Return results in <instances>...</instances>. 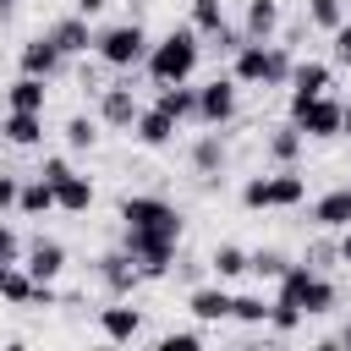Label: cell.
I'll return each mask as SVG.
<instances>
[{
  "mask_svg": "<svg viewBox=\"0 0 351 351\" xmlns=\"http://www.w3.org/2000/svg\"><path fill=\"white\" fill-rule=\"evenodd\" d=\"M302 263H313V269H324V274H329V269L340 263V241H329V236L307 241V258H302Z\"/></svg>",
  "mask_w": 351,
  "mask_h": 351,
  "instance_id": "e575fe53",
  "label": "cell"
},
{
  "mask_svg": "<svg viewBox=\"0 0 351 351\" xmlns=\"http://www.w3.org/2000/svg\"><path fill=\"white\" fill-rule=\"evenodd\" d=\"M340 99H329V93H291V121L307 132V137H340Z\"/></svg>",
  "mask_w": 351,
  "mask_h": 351,
  "instance_id": "8992f818",
  "label": "cell"
},
{
  "mask_svg": "<svg viewBox=\"0 0 351 351\" xmlns=\"http://www.w3.org/2000/svg\"><path fill=\"white\" fill-rule=\"evenodd\" d=\"M0 132H5V143H16V148L44 143V110H5Z\"/></svg>",
  "mask_w": 351,
  "mask_h": 351,
  "instance_id": "9a60e30c",
  "label": "cell"
},
{
  "mask_svg": "<svg viewBox=\"0 0 351 351\" xmlns=\"http://www.w3.org/2000/svg\"><path fill=\"white\" fill-rule=\"evenodd\" d=\"M148 27L143 22H115V27H104L99 38H93V55L104 60V66H115V71H132V66H143L148 60Z\"/></svg>",
  "mask_w": 351,
  "mask_h": 351,
  "instance_id": "277c9868",
  "label": "cell"
},
{
  "mask_svg": "<svg viewBox=\"0 0 351 351\" xmlns=\"http://www.w3.org/2000/svg\"><path fill=\"white\" fill-rule=\"evenodd\" d=\"M208 269H214V280H241V274H247V252H241L236 241H219V247L208 252Z\"/></svg>",
  "mask_w": 351,
  "mask_h": 351,
  "instance_id": "83f0119b",
  "label": "cell"
},
{
  "mask_svg": "<svg viewBox=\"0 0 351 351\" xmlns=\"http://www.w3.org/2000/svg\"><path fill=\"white\" fill-rule=\"evenodd\" d=\"M186 307H192L197 324H225V318H230V291H225V280H219V285H197V291L186 296Z\"/></svg>",
  "mask_w": 351,
  "mask_h": 351,
  "instance_id": "5bb4252c",
  "label": "cell"
},
{
  "mask_svg": "<svg viewBox=\"0 0 351 351\" xmlns=\"http://www.w3.org/2000/svg\"><path fill=\"white\" fill-rule=\"evenodd\" d=\"M121 230H148V236H170V241H181L186 219H181L176 203L148 197V192H132V197H121Z\"/></svg>",
  "mask_w": 351,
  "mask_h": 351,
  "instance_id": "3957f363",
  "label": "cell"
},
{
  "mask_svg": "<svg viewBox=\"0 0 351 351\" xmlns=\"http://www.w3.org/2000/svg\"><path fill=\"white\" fill-rule=\"evenodd\" d=\"M236 88H241L236 77H208V82L197 88V121H203V126H230V121H236V104H241Z\"/></svg>",
  "mask_w": 351,
  "mask_h": 351,
  "instance_id": "52a82bcc",
  "label": "cell"
},
{
  "mask_svg": "<svg viewBox=\"0 0 351 351\" xmlns=\"http://www.w3.org/2000/svg\"><path fill=\"white\" fill-rule=\"evenodd\" d=\"M241 44H247V27H230V22H225V27L208 38V49H214V55H236Z\"/></svg>",
  "mask_w": 351,
  "mask_h": 351,
  "instance_id": "8d00e7d4",
  "label": "cell"
},
{
  "mask_svg": "<svg viewBox=\"0 0 351 351\" xmlns=\"http://www.w3.org/2000/svg\"><path fill=\"white\" fill-rule=\"evenodd\" d=\"M291 269V258L280 252V247H258V252H247V274H258V280H280Z\"/></svg>",
  "mask_w": 351,
  "mask_h": 351,
  "instance_id": "f1b7e54d",
  "label": "cell"
},
{
  "mask_svg": "<svg viewBox=\"0 0 351 351\" xmlns=\"http://www.w3.org/2000/svg\"><path fill=\"white\" fill-rule=\"evenodd\" d=\"M16 208H22V214H49V208H60V203H55V186H49L44 176H33V181H22Z\"/></svg>",
  "mask_w": 351,
  "mask_h": 351,
  "instance_id": "4316f807",
  "label": "cell"
},
{
  "mask_svg": "<svg viewBox=\"0 0 351 351\" xmlns=\"http://www.w3.org/2000/svg\"><path fill=\"white\" fill-rule=\"evenodd\" d=\"M0 22H11V0H0Z\"/></svg>",
  "mask_w": 351,
  "mask_h": 351,
  "instance_id": "bcb514c9",
  "label": "cell"
},
{
  "mask_svg": "<svg viewBox=\"0 0 351 351\" xmlns=\"http://www.w3.org/2000/svg\"><path fill=\"white\" fill-rule=\"evenodd\" d=\"M176 132H181V121L165 115L159 104H154V110H137V121H132V137H137L143 148H165V143H176Z\"/></svg>",
  "mask_w": 351,
  "mask_h": 351,
  "instance_id": "7c38bea8",
  "label": "cell"
},
{
  "mask_svg": "<svg viewBox=\"0 0 351 351\" xmlns=\"http://www.w3.org/2000/svg\"><path fill=\"white\" fill-rule=\"evenodd\" d=\"M0 143H5V132H0Z\"/></svg>",
  "mask_w": 351,
  "mask_h": 351,
  "instance_id": "c3c4849f",
  "label": "cell"
},
{
  "mask_svg": "<svg viewBox=\"0 0 351 351\" xmlns=\"http://www.w3.org/2000/svg\"><path fill=\"white\" fill-rule=\"evenodd\" d=\"M291 49L285 44H269V66H263V88H291Z\"/></svg>",
  "mask_w": 351,
  "mask_h": 351,
  "instance_id": "f546056e",
  "label": "cell"
},
{
  "mask_svg": "<svg viewBox=\"0 0 351 351\" xmlns=\"http://www.w3.org/2000/svg\"><path fill=\"white\" fill-rule=\"evenodd\" d=\"M340 263H351V225L340 230Z\"/></svg>",
  "mask_w": 351,
  "mask_h": 351,
  "instance_id": "ee69618b",
  "label": "cell"
},
{
  "mask_svg": "<svg viewBox=\"0 0 351 351\" xmlns=\"http://www.w3.org/2000/svg\"><path fill=\"white\" fill-rule=\"evenodd\" d=\"M241 27H247V38H263L269 44L280 33V0H247V22Z\"/></svg>",
  "mask_w": 351,
  "mask_h": 351,
  "instance_id": "cb8c5ba5",
  "label": "cell"
},
{
  "mask_svg": "<svg viewBox=\"0 0 351 351\" xmlns=\"http://www.w3.org/2000/svg\"><path fill=\"white\" fill-rule=\"evenodd\" d=\"M66 143H71V148H93V143H99V126H93L88 115H71V121H66Z\"/></svg>",
  "mask_w": 351,
  "mask_h": 351,
  "instance_id": "d590c367",
  "label": "cell"
},
{
  "mask_svg": "<svg viewBox=\"0 0 351 351\" xmlns=\"http://www.w3.org/2000/svg\"><path fill=\"white\" fill-rule=\"evenodd\" d=\"M16 192H22V181H16V176H0V214L16 208Z\"/></svg>",
  "mask_w": 351,
  "mask_h": 351,
  "instance_id": "b9f144b4",
  "label": "cell"
},
{
  "mask_svg": "<svg viewBox=\"0 0 351 351\" xmlns=\"http://www.w3.org/2000/svg\"><path fill=\"white\" fill-rule=\"evenodd\" d=\"M274 44V38H269ZM269 44L263 38H247L241 49H236V66H230V77L236 82H252V88H263V66H269Z\"/></svg>",
  "mask_w": 351,
  "mask_h": 351,
  "instance_id": "e0dca14e",
  "label": "cell"
},
{
  "mask_svg": "<svg viewBox=\"0 0 351 351\" xmlns=\"http://www.w3.org/2000/svg\"><path fill=\"white\" fill-rule=\"evenodd\" d=\"M203 346V329H170L159 335V351H197Z\"/></svg>",
  "mask_w": 351,
  "mask_h": 351,
  "instance_id": "74e56055",
  "label": "cell"
},
{
  "mask_svg": "<svg viewBox=\"0 0 351 351\" xmlns=\"http://www.w3.org/2000/svg\"><path fill=\"white\" fill-rule=\"evenodd\" d=\"M137 93H132V77L126 82H110V88H99V121L104 126H115V132H132V121H137Z\"/></svg>",
  "mask_w": 351,
  "mask_h": 351,
  "instance_id": "ba28073f",
  "label": "cell"
},
{
  "mask_svg": "<svg viewBox=\"0 0 351 351\" xmlns=\"http://www.w3.org/2000/svg\"><path fill=\"white\" fill-rule=\"evenodd\" d=\"M38 176H44L49 186H60V181L71 176V165H66V159H44V165H38Z\"/></svg>",
  "mask_w": 351,
  "mask_h": 351,
  "instance_id": "60d3db41",
  "label": "cell"
},
{
  "mask_svg": "<svg viewBox=\"0 0 351 351\" xmlns=\"http://www.w3.org/2000/svg\"><path fill=\"white\" fill-rule=\"evenodd\" d=\"M99 280H104V291H110V296H132V291L143 285V263H137L126 247H115V252H104V258H99Z\"/></svg>",
  "mask_w": 351,
  "mask_h": 351,
  "instance_id": "9c48e42d",
  "label": "cell"
},
{
  "mask_svg": "<svg viewBox=\"0 0 351 351\" xmlns=\"http://www.w3.org/2000/svg\"><path fill=\"white\" fill-rule=\"evenodd\" d=\"M225 159H230V148H225L219 126H214V132H203V137L192 143V170H197V176H219V170H225Z\"/></svg>",
  "mask_w": 351,
  "mask_h": 351,
  "instance_id": "ffe728a7",
  "label": "cell"
},
{
  "mask_svg": "<svg viewBox=\"0 0 351 351\" xmlns=\"http://www.w3.org/2000/svg\"><path fill=\"white\" fill-rule=\"evenodd\" d=\"M165 115H176V121H192L197 115V88H186V82H159V99H154Z\"/></svg>",
  "mask_w": 351,
  "mask_h": 351,
  "instance_id": "603a6c76",
  "label": "cell"
},
{
  "mask_svg": "<svg viewBox=\"0 0 351 351\" xmlns=\"http://www.w3.org/2000/svg\"><path fill=\"white\" fill-rule=\"evenodd\" d=\"M99 329H104L110 340L126 346V340L143 335V313H137V307H99Z\"/></svg>",
  "mask_w": 351,
  "mask_h": 351,
  "instance_id": "44dd1931",
  "label": "cell"
},
{
  "mask_svg": "<svg viewBox=\"0 0 351 351\" xmlns=\"http://www.w3.org/2000/svg\"><path fill=\"white\" fill-rule=\"evenodd\" d=\"M307 22L324 27V33H335L346 22V0H307Z\"/></svg>",
  "mask_w": 351,
  "mask_h": 351,
  "instance_id": "1f68e13d",
  "label": "cell"
},
{
  "mask_svg": "<svg viewBox=\"0 0 351 351\" xmlns=\"http://www.w3.org/2000/svg\"><path fill=\"white\" fill-rule=\"evenodd\" d=\"M197 55H203V33L197 27H170L165 38L148 44V77L154 82H186L197 71Z\"/></svg>",
  "mask_w": 351,
  "mask_h": 351,
  "instance_id": "6da1fadb",
  "label": "cell"
},
{
  "mask_svg": "<svg viewBox=\"0 0 351 351\" xmlns=\"http://www.w3.org/2000/svg\"><path fill=\"white\" fill-rule=\"evenodd\" d=\"M329 82H335V71L324 66V60H296L291 66V93H329Z\"/></svg>",
  "mask_w": 351,
  "mask_h": 351,
  "instance_id": "7402d4cb",
  "label": "cell"
},
{
  "mask_svg": "<svg viewBox=\"0 0 351 351\" xmlns=\"http://www.w3.org/2000/svg\"><path fill=\"white\" fill-rule=\"evenodd\" d=\"M302 143H307V132H302L296 121H285V126H274V132L263 137V154H269L274 165H296V159H302Z\"/></svg>",
  "mask_w": 351,
  "mask_h": 351,
  "instance_id": "ac0fdd59",
  "label": "cell"
},
{
  "mask_svg": "<svg viewBox=\"0 0 351 351\" xmlns=\"http://www.w3.org/2000/svg\"><path fill=\"white\" fill-rule=\"evenodd\" d=\"M302 197H307V181L291 165H280L274 176H247L241 186V208H296Z\"/></svg>",
  "mask_w": 351,
  "mask_h": 351,
  "instance_id": "5b68a950",
  "label": "cell"
},
{
  "mask_svg": "<svg viewBox=\"0 0 351 351\" xmlns=\"http://www.w3.org/2000/svg\"><path fill=\"white\" fill-rule=\"evenodd\" d=\"M0 296H5L11 307H33L38 280L27 274V263H0Z\"/></svg>",
  "mask_w": 351,
  "mask_h": 351,
  "instance_id": "d6986e66",
  "label": "cell"
},
{
  "mask_svg": "<svg viewBox=\"0 0 351 351\" xmlns=\"http://www.w3.org/2000/svg\"><path fill=\"white\" fill-rule=\"evenodd\" d=\"M274 285H280L274 296H280V302H291V307H302L307 318H324V313H335V302H340L335 280H329L324 269H313V263H291Z\"/></svg>",
  "mask_w": 351,
  "mask_h": 351,
  "instance_id": "7a4b0ae2",
  "label": "cell"
},
{
  "mask_svg": "<svg viewBox=\"0 0 351 351\" xmlns=\"http://www.w3.org/2000/svg\"><path fill=\"white\" fill-rule=\"evenodd\" d=\"M192 27H197L203 38H214V33L225 27V0H192Z\"/></svg>",
  "mask_w": 351,
  "mask_h": 351,
  "instance_id": "4dcf8cb0",
  "label": "cell"
},
{
  "mask_svg": "<svg viewBox=\"0 0 351 351\" xmlns=\"http://www.w3.org/2000/svg\"><path fill=\"white\" fill-rule=\"evenodd\" d=\"M49 38H55V44H60V55H88V49H93V38H99V33H93V27H88V16H82V11H71V16H60V22H55V27H49Z\"/></svg>",
  "mask_w": 351,
  "mask_h": 351,
  "instance_id": "4fadbf2b",
  "label": "cell"
},
{
  "mask_svg": "<svg viewBox=\"0 0 351 351\" xmlns=\"http://www.w3.org/2000/svg\"><path fill=\"white\" fill-rule=\"evenodd\" d=\"M313 225L318 230H346L351 225V186H335L313 203Z\"/></svg>",
  "mask_w": 351,
  "mask_h": 351,
  "instance_id": "2e32d148",
  "label": "cell"
},
{
  "mask_svg": "<svg viewBox=\"0 0 351 351\" xmlns=\"http://www.w3.org/2000/svg\"><path fill=\"white\" fill-rule=\"evenodd\" d=\"M44 99H49V88H44V77H16L11 88H5V104L11 110H44Z\"/></svg>",
  "mask_w": 351,
  "mask_h": 351,
  "instance_id": "484cf974",
  "label": "cell"
},
{
  "mask_svg": "<svg viewBox=\"0 0 351 351\" xmlns=\"http://www.w3.org/2000/svg\"><path fill=\"white\" fill-rule=\"evenodd\" d=\"M22 263H27L33 280H60V269H66V247H60L55 236H33L27 252H22Z\"/></svg>",
  "mask_w": 351,
  "mask_h": 351,
  "instance_id": "8fae6325",
  "label": "cell"
},
{
  "mask_svg": "<svg viewBox=\"0 0 351 351\" xmlns=\"http://www.w3.org/2000/svg\"><path fill=\"white\" fill-rule=\"evenodd\" d=\"M340 346H351V324H346V329H340Z\"/></svg>",
  "mask_w": 351,
  "mask_h": 351,
  "instance_id": "7dc6e473",
  "label": "cell"
},
{
  "mask_svg": "<svg viewBox=\"0 0 351 351\" xmlns=\"http://www.w3.org/2000/svg\"><path fill=\"white\" fill-rule=\"evenodd\" d=\"M302 318H307L302 307H291V302H280V296L269 302V329H274V335H291V329H302Z\"/></svg>",
  "mask_w": 351,
  "mask_h": 351,
  "instance_id": "836d02e7",
  "label": "cell"
},
{
  "mask_svg": "<svg viewBox=\"0 0 351 351\" xmlns=\"http://www.w3.org/2000/svg\"><path fill=\"white\" fill-rule=\"evenodd\" d=\"M340 137H351V104L340 110Z\"/></svg>",
  "mask_w": 351,
  "mask_h": 351,
  "instance_id": "f6af8a7d",
  "label": "cell"
},
{
  "mask_svg": "<svg viewBox=\"0 0 351 351\" xmlns=\"http://www.w3.org/2000/svg\"><path fill=\"white\" fill-rule=\"evenodd\" d=\"M16 60H22V71H27V77H44V82H49V77H55V71L66 66V55H60V44H55L49 33L27 38V44L16 49Z\"/></svg>",
  "mask_w": 351,
  "mask_h": 351,
  "instance_id": "30bf717a",
  "label": "cell"
},
{
  "mask_svg": "<svg viewBox=\"0 0 351 351\" xmlns=\"http://www.w3.org/2000/svg\"><path fill=\"white\" fill-rule=\"evenodd\" d=\"M22 252H27L22 236H16L11 225H0V263H22Z\"/></svg>",
  "mask_w": 351,
  "mask_h": 351,
  "instance_id": "f35d334b",
  "label": "cell"
},
{
  "mask_svg": "<svg viewBox=\"0 0 351 351\" xmlns=\"http://www.w3.org/2000/svg\"><path fill=\"white\" fill-rule=\"evenodd\" d=\"M55 203H60L66 214H88V208H93V181L71 170V176H66V181L55 186Z\"/></svg>",
  "mask_w": 351,
  "mask_h": 351,
  "instance_id": "d4e9b609",
  "label": "cell"
},
{
  "mask_svg": "<svg viewBox=\"0 0 351 351\" xmlns=\"http://www.w3.org/2000/svg\"><path fill=\"white\" fill-rule=\"evenodd\" d=\"M230 318L258 329V324H269V302L263 296H230Z\"/></svg>",
  "mask_w": 351,
  "mask_h": 351,
  "instance_id": "d6a6232c",
  "label": "cell"
},
{
  "mask_svg": "<svg viewBox=\"0 0 351 351\" xmlns=\"http://www.w3.org/2000/svg\"><path fill=\"white\" fill-rule=\"evenodd\" d=\"M329 38H335V44H329V49H335V60H340V66H351V16H346Z\"/></svg>",
  "mask_w": 351,
  "mask_h": 351,
  "instance_id": "ab89813d",
  "label": "cell"
},
{
  "mask_svg": "<svg viewBox=\"0 0 351 351\" xmlns=\"http://www.w3.org/2000/svg\"><path fill=\"white\" fill-rule=\"evenodd\" d=\"M71 5H77V11H82V16H99V11H104V5H110V0H71Z\"/></svg>",
  "mask_w": 351,
  "mask_h": 351,
  "instance_id": "7bdbcfd3",
  "label": "cell"
}]
</instances>
